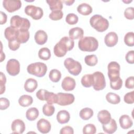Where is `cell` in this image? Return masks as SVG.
Listing matches in <instances>:
<instances>
[{
	"mask_svg": "<svg viewBox=\"0 0 134 134\" xmlns=\"http://www.w3.org/2000/svg\"><path fill=\"white\" fill-rule=\"evenodd\" d=\"M74 2L75 1L74 0H68V1H62V2H64L68 6L72 5L74 3Z\"/></svg>",
	"mask_w": 134,
	"mask_h": 134,
	"instance_id": "obj_53",
	"label": "cell"
},
{
	"mask_svg": "<svg viewBox=\"0 0 134 134\" xmlns=\"http://www.w3.org/2000/svg\"><path fill=\"white\" fill-rule=\"evenodd\" d=\"M84 61L85 63L91 66H95L98 62V59L97 57L94 54L87 55L85 57Z\"/></svg>",
	"mask_w": 134,
	"mask_h": 134,
	"instance_id": "obj_37",
	"label": "cell"
},
{
	"mask_svg": "<svg viewBox=\"0 0 134 134\" xmlns=\"http://www.w3.org/2000/svg\"><path fill=\"white\" fill-rule=\"evenodd\" d=\"M74 46L73 40L68 37H63L59 42L54 46L53 51L54 54L58 57L64 56L67 51L71 50Z\"/></svg>",
	"mask_w": 134,
	"mask_h": 134,
	"instance_id": "obj_1",
	"label": "cell"
},
{
	"mask_svg": "<svg viewBox=\"0 0 134 134\" xmlns=\"http://www.w3.org/2000/svg\"><path fill=\"white\" fill-rule=\"evenodd\" d=\"M35 40L36 42L39 45L44 44L48 40L47 33L42 30H38L35 35Z\"/></svg>",
	"mask_w": 134,
	"mask_h": 134,
	"instance_id": "obj_17",
	"label": "cell"
},
{
	"mask_svg": "<svg viewBox=\"0 0 134 134\" xmlns=\"http://www.w3.org/2000/svg\"><path fill=\"white\" fill-rule=\"evenodd\" d=\"M108 76L110 81H113L120 76V65L116 61H111L108 64Z\"/></svg>",
	"mask_w": 134,
	"mask_h": 134,
	"instance_id": "obj_9",
	"label": "cell"
},
{
	"mask_svg": "<svg viewBox=\"0 0 134 134\" xmlns=\"http://www.w3.org/2000/svg\"><path fill=\"white\" fill-rule=\"evenodd\" d=\"M6 71L12 76H16L20 72V63L15 59L9 60L6 64Z\"/></svg>",
	"mask_w": 134,
	"mask_h": 134,
	"instance_id": "obj_10",
	"label": "cell"
},
{
	"mask_svg": "<svg viewBox=\"0 0 134 134\" xmlns=\"http://www.w3.org/2000/svg\"><path fill=\"white\" fill-rule=\"evenodd\" d=\"M20 44V42L17 39L8 41V47L13 51L17 50L19 48Z\"/></svg>",
	"mask_w": 134,
	"mask_h": 134,
	"instance_id": "obj_43",
	"label": "cell"
},
{
	"mask_svg": "<svg viewBox=\"0 0 134 134\" xmlns=\"http://www.w3.org/2000/svg\"><path fill=\"white\" fill-rule=\"evenodd\" d=\"M125 86L129 89H132L134 87V77L133 76L128 77L125 81Z\"/></svg>",
	"mask_w": 134,
	"mask_h": 134,
	"instance_id": "obj_48",
	"label": "cell"
},
{
	"mask_svg": "<svg viewBox=\"0 0 134 134\" xmlns=\"http://www.w3.org/2000/svg\"><path fill=\"white\" fill-rule=\"evenodd\" d=\"M12 132L13 133H23L26 128L25 124L24 121L19 119L14 120L11 125Z\"/></svg>",
	"mask_w": 134,
	"mask_h": 134,
	"instance_id": "obj_13",
	"label": "cell"
},
{
	"mask_svg": "<svg viewBox=\"0 0 134 134\" xmlns=\"http://www.w3.org/2000/svg\"><path fill=\"white\" fill-rule=\"evenodd\" d=\"M49 77L51 81L56 83L59 82L61 79V73L57 69H52L49 72Z\"/></svg>",
	"mask_w": 134,
	"mask_h": 134,
	"instance_id": "obj_35",
	"label": "cell"
},
{
	"mask_svg": "<svg viewBox=\"0 0 134 134\" xmlns=\"http://www.w3.org/2000/svg\"><path fill=\"white\" fill-rule=\"evenodd\" d=\"M123 2H124V1H123ZM132 2V1H129V2H129V3H130V2ZM125 2V3H128V2Z\"/></svg>",
	"mask_w": 134,
	"mask_h": 134,
	"instance_id": "obj_54",
	"label": "cell"
},
{
	"mask_svg": "<svg viewBox=\"0 0 134 134\" xmlns=\"http://www.w3.org/2000/svg\"><path fill=\"white\" fill-rule=\"evenodd\" d=\"M94 77V82L93 84V88L96 91H100L103 90L106 86V81L103 73L96 71L93 74Z\"/></svg>",
	"mask_w": 134,
	"mask_h": 134,
	"instance_id": "obj_7",
	"label": "cell"
},
{
	"mask_svg": "<svg viewBox=\"0 0 134 134\" xmlns=\"http://www.w3.org/2000/svg\"><path fill=\"white\" fill-rule=\"evenodd\" d=\"M44 100L47 101L49 104H53L57 103L58 102V95L52 92H50L46 90L44 94Z\"/></svg>",
	"mask_w": 134,
	"mask_h": 134,
	"instance_id": "obj_31",
	"label": "cell"
},
{
	"mask_svg": "<svg viewBox=\"0 0 134 134\" xmlns=\"http://www.w3.org/2000/svg\"><path fill=\"white\" fill-rule=\"evenodd\" d=\"M126 61L130 64H133L134 63V51L131 50L128 51L125 57Z\"/></svg>",
	"mask_w": 134,
	"mask_h": 134,
	"instance_id": "obj_49",
	"label": "cell"
},
{
	"mask_svg": "<svg viewBox=\"0 0 134 134\" xmlns=\"http://www.w3.org/2000/svg\"><path fill=\"white\" fill-rule=\"evenodd\" d=\"M10 105L9 100L5 97L0 98V109L1 110H5L7 109Z\"/></svg>",
	"mask_w": 134,
	"mask_h": 134,
	"instance_id": "obj_47",
	"label": "cell"
},
{
	"mask_svg": "<svg viewBox=\"0 0 134 134\" xmlns=\"http://www.w3.org/2000/svg\"><path fill=\"white\" fill-rule=\"evenodd\" d=\"M70 119V115L69 113L65 110L59 111L57 115V119L61 124H65L69 122Z\"/></svg>",
	"mask_w": 134,
	"mask_h": 134,
	"instance_id": "obj_24",
	"label": "cell"
},
{
	"mask_svg": "<svg viewBox=\"0 0 134 134\" xmlns=\"http://www.w3.org/2000/svg\"><path fill=\"white\" fill-rule=\"evenodd\" d=\"M18 33L17 39L20 42V43H24L26 42L29 38V32L28 30H18Z\"/></svg>",
	"mask_w": 134,
	"mask_h": 134,
	"instance_id": "obj_30",
	"label": "cell"
},
{
	"mask_svg": "<svg viewBox=\"0 0 134 134\" xmlns=\"http://www.w3.org/2000/svg\"><path fill=\"white\" fill-rule=\"evenodd\" d=\"M10 26L17 30H28L30 27V23L25 18L18 15L13 16L10 20Z\"/></svg>",
	"mask_w": 134,
	"mask_h": 134,
	"instance_id": "obj_5",
	"label": "cell"
},
{
	"mask_svg": "<svg viewBox=\"0 0 134 134\" xmlns=\"http://www.w3.org/2000/svg\"><path fill=\"white\" fill-rule=\"evenodd\" d=\"M46 90L44 89H40L36 93V96L37 97L41 100H44V94Z\"/></svg>",
	"mask_w": 134,
	"mask_h": 134,
	"instance_id": "obj_51",
	"label": "cell"
},
{
	"mask_svg": "<svg viewBox=\"0 0 134 134\" xmlns=\"http://www.w3.org/2000/svg\"><path fill=\"white\" fill-rule=\"evenodd\" d=\"M76 85L75 80L70 76H66L64 78L62 82L61 86L65 91H71L74 89Z\"/></svg>",
	"mask_w": 134,
	"mask_h": 134,
	"instance_id": "obj_16",
	"label": "cell"
},
{
	"mask_svg": "<svg viewBox=\"0 0 134 134\" xmlns=\"http://www.w3.org/2000/svg\"><path fill=\"white\" fill-rule=\"evenodd\" d=\"M78 46L79 49L82 51L93 52L97 49L98 42L93 37H84L80 39Z\"/></svg>",
	"mask_w": 134,
	"mask_h": 134,
	"instance_id": "obj_2",
	"label": "cell"
},
{
	"mask_svg": "<svg viewBox=\"0 0 134 134\" xmlns=\"http://www.w3.org/2000/svg\"><path fill=\"white\" fill-rule=\"evenodd\" d=\"M77 10L81 15L87 16L92 13L93 9L89 4L87 3H82L77 6Z\"/></svg>",
	"mask_w": 134,
	"mask_h": 134,
	"instance_id": "obj_25",
	"label": "cell"
},
{
	"mask_svg": "<svg viewBox=\"0 0 134 134\" xmlns=\"http://www.w3.org/2000/svg\"><path fill=\"white\" fill-rule=\"evenodd\" d=\"M27 70L28 73L41 77L46 74L47 71V66L44 63L38 62L28 65Z\"/></svg>",
	"mask_w": 134,
	"mask_h": 134,
	"instance_id": "obj_4",
	"label": "cell"
},
{
	"mask_svg": "<svg viewBox=\"0 0 134 134\" xmlns=\"http://www.w3.org/2000/svg\"><path fill=\"white\" fill-rule=\"evenodd\" d=\"M84 35L83 30L80 27H74L71 29L69 31V37L72 40L81 39Z\"/></svg>",
	"mask_w": 134,
	"mask_h": 134,
	"instance_id": "obj_22",
	"label": "cell"
},
{
	"mask_svg": "<svg viewBox=\"0 0 134 134\" xmlns=\"http://www.w3.org/2000/svg\"><path fill=\"white\" fill-rule=\"evenodd\" d=\"M79 18L76 15L73 13H70L67 15L65 18L66 22L71 25H75L78 22Z\"/></svg>",
	"mask_w": 134,
	"mask_h": 134,
	"instance_id": "obj_40",
	"label": "cell"
},
{
	"mask_svg": "<svg viewBox=\"0 0 134 134\" xmlns=\"http://www.w3.org/2000/svg\"><path fill=\"white\" fill-rule=\"evenodd\" d=\"M60 134H73L74 130L72 127L70 126H65L61 128L60 131Z\"/></svg>",
	"mask_w": 134,
	"mask_h": 134,
	"instance_id": "obj_50",
	"label": "cell"
},
{
	"mask_svg": "<svg viewBox=\"0 0 134 134\" xmlns=\"http://www.w3.org/2000/svg\"><path fill=\"white\" fill-rule=\"evenodd\" d=\"M97 118L98 121L103 125L107 124L111 119L110 113L107 110L99 111L97 114Z\"/></svg>",
	"mask_w": 134,
	"mask_h": 134,
	"instance_id": "obj_19",
	"label": "cell"
},
{
	"mask_svg": "<svg viewBox=\"0 0 134 134\" xmlns=\"http://www.w3.org/2000/svg\"><path fill=\"white\" fill-rule=\"evenodd\" d=\"M64 65L68 72L74 76L78 75L82 71L81 63L71 58L66 59L64 61Z\"/></svg>",
	"mask_w": 134,
	"mask_h": 134,
	"instance_id": "obj_6",
	"label": "cell"
},
{
	"mask_svg": "<svg viewBox=\"0 0 134 134\" xmlns=\"http://www.w3.org/2000/svg\"><path fill=\"white\" fill-rule=\"evenodd\" d=\"M134 91L127 93L124 96V102L128 104H132L134 103Z\"/></svg>",
	"mask_w": 134,
	"mask_h": 134,
	"instance_id": "obj_44",
	"label": "cell"
},
{
	"mask_svg": "<svg viewBox=\"0 0 134 134\" xmlns=\"http://www.w3.org/2000/svg\"><path fill=\"white\" fill-rule=\"evenodd\" d=\"M125 43L129 47H133L134 45V33L133 32H127L124 37Z\"/></svg>",
	"mask_w": 134,
	"mask_h": 134,
	"instance_id": "obj_38",
	"label": "cell"
},
{
	"mask_svg": "<svg viewBox=\"0 0 134 134\" xmlns=\"http://www.w3.org/2000/svg\"><path fill=\"white\" fill-rule=\"evenodd\" d=\"M94 82L93 75L92 74H85L81 79V84L85 87H90L92 86Z\"/></svg>",
	"mask_w": 134,
	"mask_h": 134,
	"instance_id": "obj_29",
	"label": "cell"
},
{
	"mask_svg": "<svg viewBox=\"0 0 134 134\" xmlns=\"http://www.w3.org/2000/svg\"><path fill=\"white\" fill-rule=\"evenodd\" d=\"M96 132V128L94 125L88 124L86 125L83 128L84 134H94Z\"/></svg>",
	"mask_w": 134,
	"mask_h": 134,
	"instance_id": "obj_42",
	"label": "cell"
},
{
	"mask_svg": "<svg viewBox=\"0 0 134 134\" xmlns=\"http://www.w3.org/2000/svg\"><path fill=\"white\" fill-rule=\"evenodd\" d=\"M91 26L98 32L106 30L109 27L108 20L100 15H93L90 20Z\"/></svg>",
	"mask_w": 134,
	"mask_h": 134,
	"instance_id": "obj_3",
	"label": "cell"
},
{
	"mask_svg": "<svg viewBox=\"0 0 134 134\" xmlns=\"http://www.w3.org/2000/svg\"><path fill=\"white\" fill-rule=\"evenodd\" d=\"M3 6L9 13H13L18 10L21 6V2L19 0H4Z\"/></svg>",
	"mask_w": 134,
	"mask_h": 134,
	"instance_id": "obj_12",
	"label": "cell"
},
{
	"mask_svg": "<svg viewBox=\"0 0 134 134\" xmlns=\"http://www.w3.org/2000/svg\"><path fill=\"white\" fill-rule=\"evenodd\" d=\"M25 13L35 20L41 19L43 15V12L42 8L32 5H27L25 7Z\"/></svg>",
	"mask_w": 134,
	"mask_h": 134,
	"instance_id": "obj_8",
	"label": "cell"
},
{
	"mask_svg": "<svg viewBox=\"0 0 134 134\" xmlns=\"http://www.w3.org/2000/svg\"><path fill=\"white\" fill-rule=\"evenodd\" d=\"M32 102V97L28 95H23L21 96L18 99L19 104L23 107H28L31 105Z\"/></svg>",
	"mask_w": 134,
	"mask_h": 134,
	"instance_id": "obj_27",
	"label": "cell"
},
{
	"mask_svg": "<svg viewBox=\"0 0 134 134\" xmlns=\"http://www.w3.org/2000/svg\"><path fill=\"white\" fill-rule=\"evenodd\" d=\"M39 114V110L37 108L31 107L26 111V117L28 120L33 121L38 118Z\"/></svg>",
	"mask_w": 134,
	"mask_h": 134,
	"instance_id": "obj_26",
	"label": "cell"
},
{
	"mask_svg": "<svg viewBox=\"0 0 134 134\" xmlns=\"http://www.w3.org/2000/svg\"><path fill=\"white\" fill-rule=\"evenodd\" d=\"M39 58L43 60H48L51 57L50 50L46 47L41 48L38 52Z\"/></svg>",
	"mask_w": 134,
	"mask_h": 134,
	"instance_id": "obj_34",
	"label": "cell"
},
{
	"mask_svg": "<svg viewBox=\"0 0 134 134\" xmlns=\"http://www.w3.org/2000/svg\"><path fill=\"white\" fill-rule=\"evenodd\" d=\"M38 86L37 81L32 78L28 79L24 84V88L26 91L29 93L34 92Z\"/></svg>",
	"mask_w": 134,
	"mask_h": 134,
	"instance_id": "obj_20",
	"label": "cell"
},
{
	"mask_svg": "<svg viewBox=\"0 0 134 134\" xmlns=\"http://www.w3.org/2000/svg\"><path fill=\"white\" fill-rule=\"evenodd\" d=\"M0 14H1V21H0L1 25H3L6 23L7 17L6 14L2 11L0 12Z\"/></svg>",
	"mask_w": 134,
	"mask_h": 134,
	"instance_id": "obj_52",
	"label": "cell"
},
{
	"mask_svg": "<svg viewBox=\"0 0 134 134\" xmlns=\"http://www.w3.org/2000/svg\"><path fill=\"white\" fill-rule=\"evenodd\" d=\"M37 127L38 131L41 133H47L50 131L51 126L48 120L44 118H41L37 122Z\"/></svg>",
	"mask_w": 134,
	"mask_h": 134,
	"instance_id": "obj_14",
	"label": "cell"
},
{
	"mask_svg": "<svg viewBox=\"0 0 134 134\" xmlns=\"http://www.w3.org/2000/svg\"><path fill=\"white\" fill-rule=\"evenodd\" d=\"M122 85V80L119 77L117 79L110 81V87L115 90H118L121 88Z\"/></svg>",
	"mask_w": 134,
	"mask_h": 134,
	"instance_id": "obj_39",
	"label": "cell"
},
{
	"mask_svg": "<svg viewBox=\"0 0 134 134\" xmlns=\"http://www.w3.org/2000/svg\"><path fill=\"white\" fill-rule=\"evenodd\" d=\"M93 110L88 107L82 109L80 111V117L83 120H86L90 119L93 116Z\"/></svg>",
	"mask_w": 134,
	"mask_h": 134,
	"instance_id": "obj_32",
	"label": "cell"
},
{
	"mask_svg": "<svg viewBox=\"0 0 134 134\" xmlns=\"http://www.w3.org/2000/svg\"><path fill=\"white\" fill-rule=\"evenodd\" d=\"M134 9L132 7H128L124 11V16L125 17L129 20H132L134 18L133 15Z\"/></svg>",
	"mask_w": 134,
	"mask_h": 134,
	"instance_id": "obj_46",
	"label": "cell"
},
{
	"mask_svg": "<svg viewBox=\"0 0 134 134\" xmlns=\"http://www.w3.org/2000/svg\"><path fill=\"white\" fill-rule=\"evenodd\" d=\"M119 124L120 127L124 129H127L131 127L133 122L130 117L127 115H123L119 118Z\"/></svg>",
	"mask_w": 134,
	"mask_h": 134,
	"instance_id": "obj_18",
	"label": "cell"
},
{
	"mask_svg": "<svg viewBox=\"0 0 134 134\" xmlns=\"http://www.w3.org/2000/svg\"><path fill=\"white\" fill-rule=\"evenodd\" d=\"M47 3L48 4L50 9L52 11L62 10L63 8L62 1L60 0H50L47 1Z\"/></svg>",
	"mask_w": 134,
	"mask_h": 134,
	"instance_id": "obj_28",
	"label": "cell"
},
{
	"mask_svg": "<svg viewBox=\"0 0 134 134\" xmlns=\"http://www.w3.org/2000/svg\"><path fill=\"white\" fill-rule=\"evenodd\" d=\"M63 16V13L61 10L52 11L49 14V18L52 20H59L62 19Z\"/></svg>",
	"mask_w": 134,
	"mask_h": 134,
	"instance_id": "obj_41",
	"label": "cell"
},
{
	"mask_svg": "<svg viewBox=\"0 0 134 134\" xmlns=\"http://www.w3.org/2000/svg\"><path fill=\"white\" fill-rule=\"evenodd\" d=\"M6 82V78L5 74L3 72H1L0 75V85H1V92L0 94H3L5 91V83Z\"/></svg>",
	"mask_w": 134,
	"mask_h": 134,
	"instance_id": "obj_45",
	"label": "cell"
},
{
	"mask_svg": "<svg viewBox=\"0 0 134 134\" xmlns=\"http://www.w3.org/2000/svg\"><path fill=\"white\" fill-rule=\"evenodd\" d=\"M103 129L105 132L109 134L114 133L117 129V126L115 119H111L108 123L103 125Z\"/></svg>",
	"mask_w": 134,
	"mask_h": 134,
	"instance_id": "obj_21",
	"label": "cell"
},
{
	"mask_svg": "<svg viewBox=\"0 0 134 134\" xmlns=\"http://www.w3.org/2000/svg\"><path fill=\"white\" fill-rule=\"evenodd\" d=\"M106 99L108 102L112 104H117L120 102V96L114 93H107L106 95Z\"/></svg>",
	"mask_w": 134,
	"mask_h": 134,
	"instance_id": "obj_33",
	"label": "cell"
},
{
	"mask_svg": "<svg viewBox=\"0 0 134 134\" xmlns=\"http://www.w3.org/2000/svg\"><path fill=\"white\" fill-rule=\"evenodd\" d=\"M18 30L12 27H7L4 31V35L7 40L8 41L17 39Z\"/></svg>",
	"mask_w": 134,
	"mask_h": 134,
	"instance_id": "obj_23",
	"label": "cell"
},
{
	"mask_svg": "<svg viewBox=\"0 0 134 134\" xmlns=\"http://www.w3.org/2000/svg\"><path fill=\"white\" fill-rule=\"evenodd\" d=\"M118 37L117 34L115 32L111 31L108 32L105 37L104 42L106 45L108 47H112L115 46L118 42Z\"/></svg>",
	"mask_w": 134,
	"mask_h": 134,
	"instance_id": "obj_15",
	"label": "cell"
},
{
	"mask_svg": "<svg viewBox=\"0 0 134 134\" xmlns=\"http://www.w3.org/2000/svg\"><path fill=\"white\" fill-rule=\"evenodd\" d=\"M57 103L60 106H66L72 104L75 99L74 96L72 94L58 93Z\"/></svg>",
	"mask_w": 134,
	"mask_h": 134,
	"instance_id": "obj_11",
	"label": "cell"
},
{
	"mask_svg": "<svg viewBox=\"0 0 134 134\" xmlns=\"http://www.w3.org/2000/svg\"><path fill=\"white\" fill-rule=\"evenodd\" d=\"M55 111L54 107L49 104H45L42 107V112L43 114L46 116H52Z\"/></svg>",
	"mask_w": 134,
	"mask_h": 134,
	"instance_id": "obj_36",
	"label": "cell"
}]
</instances>
